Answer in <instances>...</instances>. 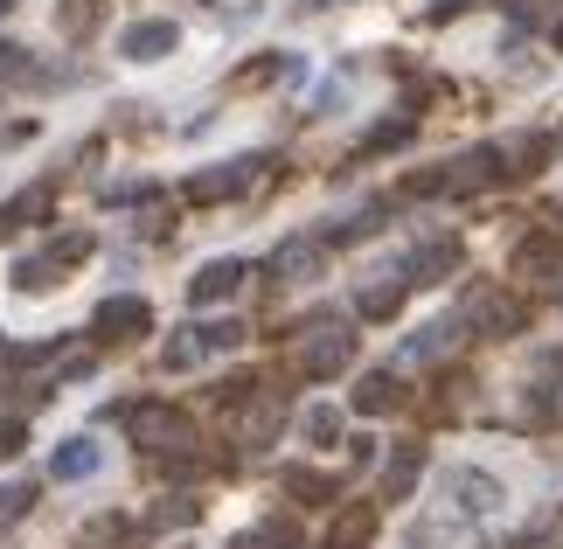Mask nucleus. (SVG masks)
<instances>
[{
  "label": "nucleus",
  "mask_w": 563,
  "mask_h": 549,
  "mask_svg": "<svg viewBox=\"0 0 563 549\" xmlns=\"http://www.w3.org/2000/svg\"><path fill=\"white\" fill-rule=\"evenodd\" d=\"M418 480H424V446H397L383 459V501H410Z\"/></svg>",
  "instance_id": "obj_18"
},
{
  "label": "nucleus",
  "mask_w": 563,
  "mask_h": 549,
  "mask_svg": "<svg viewBox=\"0 0 563 549\" xmlns=\"http://www.w3.org/2000/svg\"><path fill=\"white\" fill-rule=\"evenodd\" d=\"M104 466V452H98V438H63L56 459H49V480H91Z\"/></svg>",
  "instance_id": "obj_19"
},
{
  "label": "nucleus",
  "mask_w": 563,
  "mask_h": 549,
  "mask_svg": "<svg viewBox=\"0 0 563 549\" xmlns=\"http://www.w3.org/2000/svg\"><path fill=\"white\" fill-rule=\"evenodd\" d=\"M307 438H313V446H341V410L334 404H313L307 410Z\"/></svg>",
  "instance_id": "obj_31"
},
{
  "label": "nucleus",
  "mask_w": 563,
  "mask_h": 549,
  "mask_svg": "<svg viewBox=\"0 0 563 549\" xmlns=\"http://www.w3.org/2000/svg\"><path fill=\"white\" fill-rule=\"evenodd\" d=\"M104 542H125V521L119 515H98L91 529H84V549H104Z\"/></svg>",
  "instance_id": "obj_35"
},
{
  "label": "nucleus",
  "mask_w": 563,
  "mask_h": 549,
  "mask_svg": "<svg viewBox=\"0 0 563 549\" xmlns=\"http://www.w3.org/2000/svg\"><path fill=\"white\" fill-rule=\"evenodd\" d=\"M29 77H35L29 50H21V42H0V91H14V84H29Z\"/></svg>",
  "instance_id": "obj_28"
},
{
  "label": "nucleus",
  "mask_w": 563,
  "mask_h": 549,
  "mask_svg": "<svg viewBox=\"0 0 563 549\" xmlns=\"http://www.w3.org/2000/svg\"><path fill=\"white\" fill-rule=\"evenodd\" d=\"M550 42H556V50H563V21H556V29H550Z\"/></svg>",
  "instance_id": "obj_38"
},
{
  "label": "nucleus",
  "mask_w": 563,
  "mask_h": 549,
  "mask_svg": "<svg viewBox=\"0 0 563 549\" xmlns=\"http://www.w3.org/2000/svg\"><path fill=\"white\" fill-rule=\"evenodd\" d=\"M181 521H195V501L188 494H167L161 508H154V529H181Z\"/></svg>",
  "instance_id": "obj_34"
},
{
  "label": "nucleus",
  "mask_w": 563,
  "mask_h": 549,
  "mask_svg": "<svg viewBox=\"0 0 563 549\" xmlns=\"http://www.w3.org/2000/svg\"><path fill=\"white\" fill-rule=\"evenodd\" d=\"M355 410H362V417L404 410V376H397V369H369V376L355 383Z\"/></svg>",
  "instance_id": "obj_17"
},
{
  "label": "nucleus",
  "mask_w": 563,
  "mask_h": 549,
  "mask_svg": "<svg viewBox=\"0 0 563 549\" xmlns=\"http://www.w3.org/2000/svg\"><path fill=\"white\" fill-rule=\"evenodd\" d=\"M125 431L146 459H188L195 452V417L175 404H133L125 410Z\"/></svg>",
  "instance_id": "obj_1"
},
{
  "label": "nucleus",
  "mask_w": 563,
  "mask_h": 549,
  "mask_svg": "<svg viewBox=\"0 0 563 549\" xmlns=\"http://www.w3.org/2000/svg\"><path fill=\"white\" fill-rule=\"evenodd\" d=\"M501 161H515L508 174H536L550 161V140H515V146H501Z\"/></svg>",
  "instance_id": "obj_30"
},
{
  "label": "nucleus",
  "mask_w": 563,
  "mask_h": 549,
  "mask_svg": "<svg viewBox=\"0 0 563 549\" xmlns=\"http://www.w3.org/2000/svg\"><path fill=\"white\" fill-rule=\"evenodd\" d=\"M104 21V0H56V35L63 42H91Z\"/></svg>",
  "instance_id": "obj_21"
},
{
  "label": "nucleus",
  "mask_w": 563,
  "mask_h": 549,
  "mask_svg": "<svg viewBox=\"0 0 563 549\" xmlns=\"http://www.w3.org/2000/svg\"><path fill=\"white\" fill-rule=\"evenodd\" d=\"M91 334H98V341H140V334H154V306H146L140 293H119V299L98 306Z\"/></svg>",
  "instance_id": "obj_9"
},
{
  "label": "nucleus",
  "mask_w": 563,
  "mask_h": 549,
  "mask_svg": "<svg viewBox=\"0 0 563 549\" xmlns=\"http://www.w3.org/2000/svg\"><path fill=\"white\" fill-rule=\"evenodd\" d=\"M404 293H410V278L389 265V272H369V285L355 293V314L362 320H397L404 314Z\"/></svg>",
  "instance_id": "obj_14"
},
{
  "label": "nucleus",
  "mask_w": 563,
  "mask_h": 549,
  "mask_svg": "<svg viewBox=\"0 0 563 549\" xmlns=\"http://www.w3.org/2000/svg\"><path fill=\"white\" fill-rule=\"evenodd\" d=\"M8 8H14V0H0V21H8Z\"/></svg>",
  "instance_id": "obj_39"
},
{
  "label": "nucleus",
  "mask_w": 563,
  "mask_h": 549,
  "mask_svg": "<svg viewBox=\"0 0 563 549\" xmlns=\"http://www.w3.org/2000/svg\"><path fill=\"white\" fill-rule=\"evenodd\" d=\"M272 161H223V167H202L188 174V202L195 209H216V202H236V195L257 188V174H265Z\"/></svg>",
  "instance_id": "obj_7"
},
{
  "label": "nucleus",
  "mask_w": 563,
  "mask_h": 549,
  "mask_svg": "<svg viewBox=\"0 0 563 549\" xmlns=\"http://www.w3.org/2000/svg\"><path fill=\"white\" fill-rule=\"evenodd\" d=\"M292 70H299V63L272 50V56H257V63H244V70H236V91H251V84H278V77H292Z\"/></svg>",
  "instance_id": "obj_27"
},
{
  "label": "nucleus",
  "mask_w": 563,
  "mask_h": 549,
  "mask_svg": "<svg viewBox=\"0 0 563 549\" xmlns=\"http://www.w3.org/2000/svg\"><path fill=\"white\" fill-rule=\"evenodd\" d=\"M515 272L522 278H556L563 272V237H529V244L515 251Z\"/></svg>",
  "instance_id": "obj_22"
},
{
  "label": "nucleus",
  "mask_w": 563,
  "mask_h": 549,
  "mask_svg": "<svg viewBox=\"0 0 563 549\" xmlns=\"http://www.w3.org/2000/svg\"><path fill=\"white\" fill-rule=\"evenodd\" d=\"M397 272L410 285H445L452 272H460V237H424V244H410Z\"/></svg>",
  "instance_id": "obj_11"
},
{
  "label": "nucleus",
  "mask_w": 563,
  "mask_h": 549,
  "mask_svg": "<svg viewBox=\"0 0 563 549\" xmlns=\"http://www.w3.org/2000/svg\"><path fill=\"white\" fill-rule=\"evenodd\" d=\"M473 0H439V8H431V21H452V14H466Z\"/></svg>",
  "instance_id": "obj_37"
},
{
  "label": "nucleus",
  "mask_w": 563,
  "mask_h": 549,
  "mask_svg": "<svg viewBox=\"0 0 563 549\" xmlns=\"http://www.w3.org/2000/svg\"><path fill=\"white\" fill-rule=\"evenodd\" d=\"M278 487L292 501H334V473H313V466H286L278 473Z\"/></svg>",
  "instance_id": "obj_24"
},
{
  "label": "nucleus",
  "mask_w": 563,
  "mask_h": 549,
  "mask_svg": "<svg viewBox=\"0 0 563 549\" xmlns=\"http://www.w3.org/2000/svg\"><path fill=\"white\" fill-rule=\"evenodd\" d=\"M460 327H473V334H487V341H508V334L529 327V299L508 293V285H473L466 306H460Z\"/></svg>",
  "instance_id": "obj_2"
},
{
  "label": "nucleus",
  "mask_w": 563,
  "mask_h": 549,
  "mask_svg": "<svg viewBox=\"0 0 563 549\" xmlns=\"http://www.w3.org/2000/svg\"><path fill=\"white\" fill-rule=\"evenodd\" d=\"M244 278H251L244 257H209V265L188 278V306H223V299L244 293Z\"/></svg>",
  "instance_id": "obj_12"
},
{
  "label": "nucleus",
  "mask_w": 563,
  "mask_h": 549,
  "mask_svg": "<svg viewBox=\"0 0 563 549\" xmlns=\"http://www.w3.org/2000/svg\"><path fill=\"white\" fill-rule=\"evenodd\" d=\"M494 182H508L501 146H473V153H460V161L439 167V195H481V188H494Z\"/></svg>",
  "instance_id": "obj_8"
},
{
  "label": "nucleus",
  "mask_w": 563,
  "mask_h": 549,
  "mask_svg": "<svg viewBox=\"0 0 563 549\" xmlns=\"http://www.w3.org/2000/svg\"><path fill=\"white\" fill-rule=\"evenodd\" d=\"M328 272V237H286V244L272 251V278L278 285H313Z\"/></svg>",
  "instance_id": "obj_10"
},
{
  "label": "nucleus",
  "mask_w": 563,
  "mask_h": 549,
  "mask_svg": "<svg viewBox=\"0 0 563 549\" xmlns=\"http://www.w3.org/2000/svg\"><path fill=\"white\" fill-rule=\"evenodd\" d=\"M21 446H29V425H21V417H0V459H14Z\"/></svg>",
  "instance_id": "obj_36"
},
{
  "label": "nucleus",
  "mask_w": 563,
  "mask_h": 549,
  "mask_svg": "<svg viewBox=\"0 0 563 549\" xmlns=\"http://www.w3.org/2000/svg\"><path fill=\"white\" fill-rule=\"evenodd\" d=\"M376 529H383L376 501H349V508L328 521V542H320V549H369V542H376Z\"/></svg>",
  "instance_id": "obj_15"
},
{
  "label": "nucleus",
  "mask_w": 563,
  "mask_h": 549,
  "mask_svg": "<svg viewBox=\"0 0 563 549\" xmlns=\"http://www.w3.org/2000/svg\"><path fill=\"white\" fill-rule=\"evenodd\" d=\"M452 348H460V314L418 327V334L404 341V362H439V355H452Z\"/></svg>",
  "instance_id": "obj_20"
},
{
  "label": "nucleus",
  "mask_w": 563,
  "mask_h": 549,
  "mask_svg": "<svg viewBox=\"0 0 563 549\" xmlns=\"http://www.w3.org/2000/svg\"><path fill=\"white\" fill-rule=\"evenodd\" d=\"M278 431H286V389H265L257 383L244 404H236V446L244 452H265L278 446Z\"/></svg>",
  "instance_id": "obj_6"
},
{
  "label": "nucleus",
  "mask_w": 563,
  "mask_h": 549,
  "mask_svg": "<svg viewBox=\"0 0 563 549\" xmlns=\"http://www.w3.org/2000/svg\"><path fill=\"white\" fill-rule=\"evenodd\" d=\"M42 257H49V272L63 278V272H77L84 257H91V237H84V230H63V237H56V244L42 251Z\"/></svg>",
  "instance_id": "obj_26"
},
{
  "label": "nucleus",
  "mask_w": 563,
  "mask_h": 549,
  "mask_svg": "<svg viewBox=\"0 0 563 549\" xmlns=\"http://www.w3.org/2000/svg\"><path fill=\"white\" fill-rule=\"evenodd\" d=\"M410 133H418V112H404V119H383L376 133L362 140V146H355V161H369V153H389V146H404Z\"/></svg>",
  "instance_id": "obj_25"
},
{
  "label": "nucleus",
  "mask_w": 563,
  "mask_h": 549,
  "mask_svg": "<svg viewBox=\"0 0 563 549\" xmlns=\"http://www.w3.org/2000/svg\"><path fill=\"white\" fill-rule=\"evenodd\" d=\"M236 341H244V327H236V320H188V327H175V341L161 348V362L167 369H195V362H209V355H230Z\"/></svg>",
  "instance_id": "obj_5"
},
{
  "label": "nucleus",
  "mask_w": 563,
  "mask_h": 549,
  "mask_svg": "<svg viewBox=\"0 0 563 549\" xmlns=\"http://www.w3.org/2000/svg\"><path fill=\"white\" fill-rule=\"evenodd\" d=\"M14 285H21V293H49V285H63V278L49 272V257H21V265H14Z\"/></svg>",
  "instance_id": "obj_32"
},
{
  "label": "nucleus",
  "mask_w": 563,
  "mask_h": 549,
  "mask_svg": "<svg viewBox=\"0 0 563 549\" xmlns=\"http://www.w3.org/2000/svg\"><path fill=\"white\" fill-rule=\"evenodd\" d=\"M236 549H307V536H299V521H257L236 536Z\"/></svg>",
  "instance_id": "obj_23"
},
{
  "label": "nucleus",
  "mask_w": 563,
  "mask_h": 549,
  "mask_svg": "<svg viewBox=\"0 0 563 549\" xmlns=\"http://www.w3.org/2000/svg\"><path fill=\"white\" fill-rule=\"evenodd\" d=\"M29 508H35V480H8V487H0V529L21 521Z\"/></svg>",
  "instance_id": "obj_29"
},
{
  "label": "nucleus",
  "mask_w": 563,
  "mask_h": 549,
  "mask_svg": "<svg viewBox=\"0 0 563 549\" xmlns=\"http://www.w3.org/2000/svg\"><path fill=\"white\" fill-rule=\"evenodd\" d=\"M175 42H181V29L154 14V21H133V29L119 35V56L125 63H161V56H175Z\"/></svg>",
  "instance_id": "obj_13"
},
{
  "label": "nucleus",
  "mask_w": 563,
  "mask_h": 549,
  "mask_svg": "<svg viewBox=\"0 0 563 549\" xmlns=\"http://www.w3.org/2000/svg\"><path fill=\"white\" fill-rule=\"evenodd\" d=\"M439 494H445V508L460 515V521H494V515H501V501H508L501 480L481 473V466H445Z\"/></svg>",
  "instance_id": "obj_4"
},
{
  "label": "nucleus",
  "mask_w": 563,
  "mask_h": 549,
  "mask_svg": "<svg viewBox=\"0 0 563 549\" xmlns=\"http://www.w3.org/2000/svg\"><path fill=\"white\" fill-rule=\"evenodd\" d=\"M522 549H563V508H550L543 521H536V529L522 536Z\"/></svg>",
  "instance_id": "obj_33"
},
{
  "label": "nucleus",
  "mask_w": 563,
  "mask_h": 549,
  "mask_svg": "<svg viewBox=\"0 0 563 549\" xmlns=\"http://www.w3.org/2000/svg\"><path fill=\"white\" fill-rule=\"evenodd\" d=\"M292 362H299V376H307V383H334L341 369L355 362V334L341 320H313V327H299V355Z\"/></svg>",
  "instance_id": "obj_3"
},
{
  "label": "nucleus",
  "mask_w": 563,
  "mask_h": 549,
  "mask_svg": "<svg viewBox=\"0 0 563 549\" xmlns=\"http://www.w3.org/2000/svg\"><path fill=\"white\" fill-rule=\"evenodd\" d=\"M49 216H56V188L35 182V188H21V195H8V202H0V237L21 230V223H49Z\"/></svg>",
  "instance_id": "obj_16"
}]
</instances>
